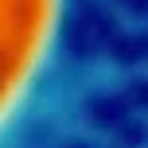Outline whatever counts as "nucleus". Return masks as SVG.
Returning a JSON list of instances; mask_svg holds the SVG:
<instances>
[{
  "mask_svg": "<svg viewBox=\"0 0 148 148\" xmlns=\"http://www.w3.org/2000/svg\"><path fill=\"white\" fill-rule=\"evenodd\" d=\"M82 94V0H0V148H39Z\"/></svg>",
  "mask_w": 148,
  "mask_h": 148,
  "instance_id": "nucleus-1",
  "label": "nucleus"
}]
</instances>
